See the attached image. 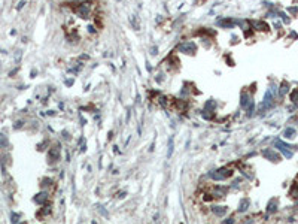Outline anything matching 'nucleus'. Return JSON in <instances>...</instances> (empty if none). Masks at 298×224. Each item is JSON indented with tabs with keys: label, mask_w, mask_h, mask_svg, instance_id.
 Listing matches in <instances>:
<instances>
[{
	"label": "nucleus",
	"mask_w": 298,
	"mask_h": 224,
	"mask_svg": "<svg viewBox=\"0 0 298 224\" xmlns=\"http://www.w3.org/2000/svg\"><path fill=\"white\" fill-rule=\"evenodd\" d=\"M34 200H36L37 203L42 205V203H45V202L48 200V194H46V193H40V194H37V196L34 197Z\"/></svg>",
	"instance_id": "11"
},
{
	"label": "nucleus",
	"mask_w": 298,
	"mask_h": 224,
	"mask_svg": "<svg viewBox=\"0 0 298 224\" xmlns=\"http://www.w3.org/2000/svg\"><path fill=\"white\" fill-rule=\"evenodd\" d=\"M225 193H227V187H216L215 188V197H224L225 196Z\"/></svg>",
	"instance_id": "10"
},
{
	"label": "nucleus",
	"mask_w": 298,
	"mask_h": 224,
	"mask_svg": "<svg viewBox=\"0 0 298 224\" xmlns=\"http://www.w3.org/2000/svg\"><path fill=\"white\" fill-rule=\"evenodd\" d=\"M291 100H292V102H298V88H295V90L291 93Z\"/></svg>",
	"instance_id": "19"
},
{
	"label": "nucleus",
	"mask_w": 298,
	"mask_h": 224,
	"mask_svg": "<svg viewBox=\"0 0 298 224\" xmlns=\"http://www.w3.org/2000/svg\"><path fill=\"white\" fill-rule=\"evenodd\" d=\"M289 11H291L292 14H297V12H298V8H291Z\"/></svg>",
	"instance_id": "22"
},
{
	"label": "nucleus",
	"mask_w": 298,
	"mask_h": 224,
	"mask_svg": "<svg viewBox=\"0 0 298 224\" xmlns=\"http://www.w3.org/2000/svg\"><path fill=\"white\" fill-rule=\"evenodd\" d=\"M58 158H60V150L58 148H52L49 151V161L55 163V161H58Z\"/></svg>",
	"instance_id": "8"
},
{
	"label": "nucleus",
	"mask_w": 298,
	"mask_h": 224,
	"mask_svg": "<svg viewBox=\"0 0 298 224\" xmlns=\"http://www.w3.org/2000/svg\"><path fill=\"white\" fill-rule=\"evenodd\" d=\"M24 3H26V2H24V0H21V2H20V5H18V9H21V8L24 6Z\"/></svg>",
	"instance_id": "23"
},
{
	"label": "nucleus",
	"mask_w": 298,
	"mask_h": 224,
	"mask_svg": "<svg viewBox=\"0 0 298 224\" xmlns=\"http://www.w3.org/2000/svg\"><path fill=\"white\" fill-rule=\"evenodd\" d=\"M252 27L256 29V30H261V32H267V30H268V26H267V23H264V21H253V23H252Z\"/></svg>",
	"instance_id": "7"
},
{
	"label": "nucleus",
	"mask_w": 298,
	"mask_h": 224,
	"mask_svg": "<svg viewBox=\"0 0 298 224\" xmlns=\"http://www.w3.org/2000/svg\"><path fill=\"white\" fill-rule=\"evenodd\" d=\"M179 51H182V52H185V54H195L197 46L194 45V42H186V43L179 45Z\"/></svg>",
	"instance_id": "4"
},
{
	"label": "nucleus",
	"mask_w": 298,
	"mask_h": 224,
	"mask_svg": "<svg viewBox=\"0 0 298 224\" xmlns=\"http://www.w3.org/2000/svg\"><path fill=\"white\" fill-rule=\"evenodd\" d=\"M213 212H215L218 217H222V215H225L227 208H224V206H215V208H213Z\"/></svg>",
	"instance_id": "12"
},
{
	"label": "nucleus",
	"mask_w": 298,
	"mask_h": 224,
	"mask_svg": "<svg viewBox=\"0 0 298 224\" xmlns=\"http://www.w3.org/2000/svg\"><path fill=\"white\" fill-rule=\"evenodd\" d=\"M249 203H250V202H249V199H243V200L240 202V208H239V211H240V212H245V211L247 209Z\"/></svg>",
	"instance_id": "14"
},
{
	"label": "nucleus",
	"mask_w": 298,
	"mask_h": 224,
	"mask_svg": "<svg viewBox=\"0 0 298 224\" xmlns=\"http://www.w3.org/2000/svg\"><path fill=\"white\" fill-rule=\"evenodd\" d=\"M231 175H233V170H231L230 167H221V169L213 170V172L210 173V176H212L215 181H224V179L230 178Z\"/></svg>",
	"instance_id": "1"
},
{
	"label": "nucleus",
	"mask_w": 298,
	"mask_h": 224,
	"mask_svg": "<svg viewBox=\"0 0 298 224\" xmlns=\"http://www.w3.org/2000/svg\"><path fill=\"white\" fill-rule=\"evenodd\" d=\"M250 102H252L250 96H249L246 91H243V93H242V96H240V105H242V108H243V109H246V108L250 105Z\"/></svg>",
	"instance_id": "5"
},
{
	"label": "nucleus",
	"mask_w": 298,
	"mask_h": 224,
	"mask_svg": "<svg viewBox=\"0 0 298 224\" xmlns=\"http://www.w3.org/2000/svg\"><path fill=\"white\" fill-rule=\"evenodd\" d=\"M262 154H264V157H265V158H268V160H271V161H279V160H280L279 154H277V153H274L273 150H265Z\"/></svg>",
	"instance_id": "6"
},
{
	"label": "nucleus",
	"mask_w": 298,
	"mask_h": 224,
	"mask_svg": "<svg viewBox=\"0 0 298 224\" xmlns=\"http://www.w3.org/2000/svg\"><path fill=\"white\" fill-rule=\"evenodd\" d=\"M88 29H89V32H91V33H94V32H95V30H94V27H92V26H89V27H88Z\"/></svg>",
	"instance_id": "24"
},
{
	"label": "nucleus",
	"mask_w": 298,
	"mask_h": 224,
	"mask_svg": "<svg viewBox=\"0 0 298 224\" xmlns=\"http://www.w3.org/2000/svg\"><path fill=\"white\" fill-rule=\"evenodd\" d=\"M6 145H8V139L3 135H0V147H6Z\"/></svg>",
	"instance_id": "21"
},
{
	"label": "nucleus",
	"mask_w": 298,
	"mask_h": 224,
	"mask_svg": "<svg viewBox=\"0 0 298 224\" xmlns=\"http://www.w3.org/2000/svg\"><path fill=\"white\" fill-rule=\"evenodd\" d=\"M218 24H219L221 27H228V29H231V27L234 26V21L230 20V18H227V20H219Z\"/></svg>",
	"instance_id": "9"
},
{
	"label": "nucleus",
	"mask_w": 298,
	"mask_h": 224,
	"mask_svg": "<svg viewBox=\"0 0 298 224\" xmlns=\"http://www.w3.org/2000/svg\"><path fill=\"white\" fill-rule=\"evenodd\" d=\"M215 108H216V102H215V100H207V102H206V106H204L206 111H210V112H212Z\"/></svg>",
	"instance_id": "13"
},
{
	"label": "nucleus",
	"mask_w": 298,
	"mask_h": 224,
	"mask_svg": "<svg viewBox=\"0 0 298 224\" xmlns=\"http://www.w3.org/2000/svg\"><path fill=\"white\" fill-rule=\"evenodd\" d=\"M276 205H277V200H276V199H271L270 203H268V206H267V211H268L270 214L274 212V211H276Z\"/></svg>",
	"instance_id": "15"
},
{
	"label": "nucleus",
	"mask_w": 298,
	"mask_h": 224,
	"mask_svg": "<svg viewBox=\"0 0 298 224\" xmlns=\"http://www.w3.org/2000/svg\"><path fill=\"white\" fill-rule=\"evenodd\" d=\"M89 8H91V3L89 2H83V3H81V5H78L75 8V12L81 18H88L89 17Z\"/></svg>",
	"instance_id": "2"
},
{
	"label": "nucleus",
	"mask_w": 298,
	"mask_h": 224,
	"mask_svg": "<svg viewBox=\"0 0 298 224\" xmlns=\"http://www.w3.org/2000/svg\"><path fill=\"white\" fill-rule=\"evenodd\" d=\"M276 148H279V150L285 154V157H288V158L292 157L291 148H294V147H291V145H288V144H285V142H282V141H276Z\"/></svg>",
	"instance_id": "3"
},
{
	"label": "nucleus",
	"mask_w": 298,
	"mask_h": 224,
	"mask_svg": "<svg viewBox=\"0 0 298 224\" xmlns=\"http://www.w3.org/2000/svg\"><path fill=\"white\" fill-rule=\"evenodd\" d=\"M291 196H292V197H295V199L298 197V185H297V184H295V185L291 188Z\"/></svg>",
	"instance_id": "20"
},
{
	"label": "nucleus",
	"mask_w": 298,
	"mask_h": 224,
	"mask_svg": "<svg viewBox=\"0 0 298 224\" xmlns=\"http://www.w3.org/2000/svg\"><path fill=\"white\" fill-rule=\"evenodd\" d=\"M288 87H289V85H288V82H286V81H283V82H282V85H280V91H279V93H280V96H285V94L288 93V90H289Z\"/></svg>",
	"instance_id": "16"
},
{
	"label": "nucleus",
	"mask_w": 298,
	"mask_h": 224,
	"mask_svg": "<svg viewBox=\"0 0 298 224\" xmlns=\"http://www.w3.org/2000/svg\"><path fill=\"white\" fill-rule=\"evenodd\" d=\"M285 138H289V139L295 138V130L294 129H286L285 130Z\"/></svg>",
	"instance_id": "17"
},
{
	"label": "nucleus",
	"mask_w": 298,
	"mask_h": 224,
	"mask_svg": "<svg viewBox=\"0 0 298 224\" xmlns=\"http://www.w3.org/2000/svg\"><path fill=\"white\" fill-rule=\"evenodd\" d=\"M171 154H173V136L170 138V141H168V151H167V157H171Z\"/></svg>",
	"instance_id": "18"
}]
</instances>
